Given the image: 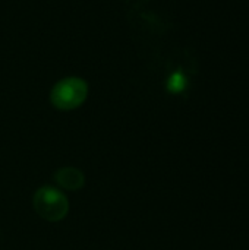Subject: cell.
<instances>
[{
  "label": "cell",
  "instance_id": "obj_1",
  "mask_svg": "<svg viewBox=\"0 0 249 250\" xmlns=\"http://www.w3.org/2000/svg\"><path fill=\"white\" fill-rule=\"evenodd\" d=\"M34 209L35 212L45 221L56 223L63 220L69 212V202L66 196L51 188V186H43L40 188L32 198Z\"/></svg>",
  "mask_w": 249,
  "mask_h": 250
},
{
  "label": "cell",
  "instance_id": "obj_2",
  "mask_svg": "<svg viewBox=\"0 0 249 250\" xmlns=\"http://www.w3.org/2000/svg\"><path fill=\"white\" fill-rule=\"evenodd\" d=\"M88 95V85L81 78H66L57 82L50 94L51 104L63 111L79 107Z\"/></svg>",
  "mask_w": 249,
  "mask_h": 250
},
{
  "label": "cell",
  "instance_id": "obj_3",
  "mask_svg": "<svg viewBox=\"0 0 249 250\" xmlns=\"http://www.w3.org/2000/svg\"><path fill=\"white\" fill-rule=\"evenodd\" d=\"M54 180L65 190L76 192L84 186L85 176L81 170L75 167H65V168H59L54 173Z\"/></svg>",
  "mask_w": 249,
  "mask_h": 250
},
{
  "label": "cell",
  "instance_id": "obj_4",
  "mask_svg": "<svg viewBox=\"0 0 249 250\" xmlns=\"http://www.w3.org/2000/svg\"><path fill=\"white\" fill-rule=\"evenodd\" d=\"M185 86V81L182 79V76L181 75H175L172 79H170V82H169V89L170 91H173V92H179V91H182V88Z\"/></svg>",
  "mask_w": 249,
  "mask_h": 250
}]
</instances>
